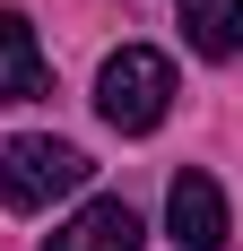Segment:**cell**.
Here are the masks:
<instances>
[{
  "label": "cell",
  "instance_id": "cell-4",
  "mask_svg": "<svg viewBox=\"0 0 243 251\" xmlns=\"http://www.w3.org/2000/svg\"><path fill=\"white\" fill-rule=\"evenodd\" d=\"M35 96H52L44 44H35L26 9H0V104H35Z\"/></svg>",
  "mask_w": 243,
  "mask_h": 251
},
{
  "label": "cell",
  "instance_id": "cell-1",
  "mask_svg": "<svg viewBox=\"0 0 243 251\" xmlns=\"http://www.w3.org/2000/svg\"><path fill=\"white\" fill-rule=\"evenodd\" d=\"M96 113L122 130V139H148V130L174 113V61L148 52V44H122L96 70Z\"/></svg>",
  "mask_w": 243,
  "mask_h": 251
},
{
  "label": "cell",
  "instance_id": "cell-6",
  "mask_svg": "<svg viewBox=\"0 0 243 251\" xmlns=\"http://www.w3.org/2000/svg\"><path fill=\"white\" fill-rule=\"evenodd\" d=\"M182 35L209 61H243V0H182Z\"/></svg>",
  "mask_w": 243,
  "mask_h": 251
},
{
  "label": "cell",
  "instance_id": "cell-5",
  "mask_svg": "<svg viewBox=\"0 0 243 251\" xmlns=\"http://www.w3.org/2000/svg\"><path fill=\"white\" fill-rule=\"evenodd\" d=\"M44 251H139V217H130V200H87Z\"/></svg>",
  "mask_w": 243,
  "mask_h": 251
},
{
  "label": "cell",
  "instance_id": "cell-3",
  "mask_svg": "<svg viewBox=\"0 0 243 251\" xmlns=\"http://www.w3.org/2000/svg\"><path fill=\"white\" fill-rule=\"evenodd\" d=\"M165 234L182 251H217L226 243V191L209 174H174V191H165Z\"/></svg>",
  "mask_w": 243,
  "mask_h": 251
},
{
  "label": "cell",
  "instance_id": "cell-2",
  "mask_svg": "<svg viewBox=\"0 0 243 251\" xmlns=\"http://www.w3.org/2000/svg\"><path fill=\"white\" fill-rule=\"evenodd\" d=\"M87 174H96V165H87L70 139H9V148H0V200L9 208H52V200H70Z\"/></svg>",
  "mask_w": 243,
  "mask_h": 251
}]
</instances>
